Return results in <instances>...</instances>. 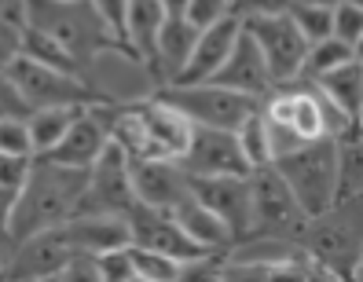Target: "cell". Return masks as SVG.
I'll list each match as a JSON object with an SVG mask.
<instances>
[{
    "label": "cell",
    "mask_w": 363,
    "mask_h": 282,
    "mask_svg": "<svg viewBox=\"0 0 363 282\" xmlns=\"http://www.w3.org/2000/svg\"><path fill=\"white\" fill-rule=\"evenodd\" d=\"M84 172L52 165L45 158H33L30 176H26L23 191L15 194L8 224H4L11 242H23V238H30V235H40L48 227H59V224L74 220L81 191H84Z\"/></svg>",
    "instance_id": "1"
},
{
    "label": "cell",
    "mask_w": 363,
    "mask_h": 282,
    "mask_svg": "<svg viewBox=\"0 0 363 282\" xmlns=\"http://www.w3.org/2000/svg\"><path fill=\"white\" fill-rule=\"evenodd\" d=\"M18 11H23V23L40 30L45 37H52L59 48H67L81 70L99 55V52H121L125 48L111 37L96 11L89 8V0H77V4H55V0H18Z\"/></svg>",
    "instance_id": "2"
},
{
    "label": "cell",
    "mask_w": 363,
    "mask_h": 282,
    "mask_svg": "<svg viewBox=\"0 0 363 282\" xmlns=\"http://www.w3.org/2000/svg\"><path fill=\"white\" fill-rule=\"evenodd\" d=\"M275 176L286 184V191L294 194V202L301 205V213L319 216L334 209V191H337V143L330 140H315V143H301L290 154L272 162Z\"/></svg>",
    "instance_id": "3"
},
{
    "label": "cell",
    "mask_w": 363,
    "mask_h": 282,
    "mask_svg": "<svg viewBox=\"0 0 363 282\" xmlns=\"http://www.w3.org/2000/svg\"><path fill=\"white\" fill-rule=\"evenodd\" d=\"M305 260L319 268H330L345 282H359V202L349 205H334L327 213H319L308 220L301 246Z\"/></svg>",
    "instance_id": "4"
},
{
    "label": "cell",
    "mask_w": 363,
    "mask_h": 282,
    "mask_svg": "<svg viewBox=\"0 0 363 282\" xmlns=\"http://www.w3.org/2000/svg\"><path fill=\"white\" fill-rule=\"evenodd\" d=\"M250 209H253V231L250 238H268V242H283V246H301L308 216L301 205L294 202V194L286 184L275 176V169H253L250 172Z\"/></svg>",
    "instance_id": "5"
},
{
    "label": "cell",
    "mask_w": 363,
    "mask_h": 282,
    "mask_svg": "<svg viewBox=\"0 0 363 282\" xmlns=\"http://www.w3.org/2000/svg\"><path fill=\"white\" fill-rule=\"evenodd\" d=\"M155 99L165 103L169 111H177L187 125L220 128V132H235L261 106L257 99L235 96L228 89H217V84H162Z\"/></svg>",
    "instance_id": "6"
},
{
    "label": "cell",
    "mask_w": 363,
    "mask_h": 282,
    "mask_svg": "<svg viewBox=\"0 0 363 282\" xmlns=\"http://www.w3.org/2000/svg\"><path fill=\"white\" fill-rule=\"evenodd\" d=\"M136 209L133 191V165L114 143L103 147V154L84 172V191L74 216H106V220H125Z\"/></svg>",
    "instance_id": "7"
},
{
    "label": "cell",
    "mask_w": 363,
    "mask_h": 282,
    "mask_svg": "<svg viewBox=\"0 0 363 282\" xmlns=\"http://www.w3.org/2000/svg\"><path fill=\"white\" fill-rule=\"evenodd\" d=\"M8 77L15 81V89L23 92V99L33 111H45V106H99V103H106L89 84V77L48 70V67H40V62H33L26 55H18L11 62Z\"/></svg>",
    "instance_id": "8"
},
{
    "label": "cell",
    "mask_w": 363,
    "mask_h": 282,
    "mask_svg": "<svg viewBox=\"0 0 363 282\" xmlns=\"http://www.w3.org/2000/svg\"><path fill=\"white\" fill-rule=\"evenodd\" d=\"M242 33L257 45L275 89L297 84V74H301L308 45H305V37L294 30L286 11L283 15H268V18H250V23H242Z\"/></svg>",
    "instance_id": "9"
},
{
    "label": "cell",
    "mask_w": 363,
    "mask_h": 282,
    "mask_svg": "<svg viewBox=\"0 0 363 282\" xmlns=\"http://www.w3.org/2000/svg\"><path fill=\"white\" fill-rule=\"evenodd\" d=\"M81 249L74 242V231H70V220L59 224V227H48L40 235H30L23 242L11 246V256L4 264V275L0 282H30V278H52L59 275V268L74 260Z\"/></svg>",
    "instance_id": "10"
},
{
    "label": "cell",
    "mask_w": 363,
    "mask_h": 282,
    "mask_svg": "<svg viewBox=\"0 0 363 282\" xmlns=\"http://www.w3.org/2000/svg\"><path fill=\"white\" fill-rule=\"evenodd\" d=\"M191 198L206 205L217 220L228 227L231 246H239L253 231V209H250V180L246 176H191Z\"/></svg>",
    "instance_id": "11"
},
{
    "label": "cell",
    "mask_w": 363,
    "mask_h": 282,
    "mask_svg": "<svg viewBox=\"0 0 363 282\" xmlns=\"http://www.w3.org/2000/svg\"><path fill=\"white\" fill-rule=\"evenodd\" d=\"M180 169L187 176H250V165L242 158L235 132H220V128H195L191 125L187 147L180 154Z\"/></svg>",
    "instance_id": "12"
},
{
    "label": "cell",
    "mask_w": 363,
    "mask_h": 282,
    "mask_svg": "<svg viewBox=\"0 0 363 282\" xmlns=\"http://www.w3.org/2000/svg\"><path fill=\"white\" fill-rule=\"evenodd\" d=\"M125 231H129V246L136 249H151V253H162L169 260H177V264H184V260H199V256H209L202 253L191 238L177 227V220L162 209H147L136 202V209L125 216Z\"/></svg>",
    "instance_id": "13"
},
{
    "label": "cell",
    "mask_w": 363,
    "mask_h": 282,
    "mask_svg": "<svg viewBox=\"0 0 363 282\" xmlns=\"http://www.w3.org/2000/svg\"><path fill=\"white\" fill-rule=\"evenodd\" d=\"M129 165H133V191L140 205L173 213L184 198H191V176L180 169V162L151 158V162H129Z\"/></svg>",
    "instance_id": "14"
},
{
    "label": "cell",
    "mask_w": 363,
    "mask_h": 282,
    "mask_svg": "<svg viewBox=\"0 0 363 282\" xmlns=\"http://www.w3.org/2000/svg\"><path fill=\"white\" fill-rule=\"evenodd\" d=\"M206 84H217V89H228L235 96H246V99H264L275 84H272V74L264 67V59L257 52V45L239 33V40H235V48L228 52V59L220 62V70L213 74Z\"/></svg>",
    "instance_id": "15"
},
{
    "label": "cell",
    "mask_w": 363,
    "mask_h": 282,
    "mask_svg": "<svg viewBox=\"0 0 363 282\" xmlns=\"http://www.w3.org/2000/svg\"><path fill=\"white\" fill-rule=\"evenodd\" d=\"M239 33H242V23H239V18H231V15L220 18V23H213V26H206V30H199V40H195V48H191L184 70L169 84H206L213 74L220 70V62L235 48Z\"/></svg>",
    "instance_id": "16"
},
{
    "label": "cell",
    "mask_w": 363,
    "mask_h": 282,
    "mask_svg": "<svg viewBox=\"0 0 363 282\" xmlns=\"http://www.w3.org/2000/svg\"><path fill=\"white\" fill-rule=\"evenodd\" d=\"M129 111H133V118L140 121L147 143H151V150H155V158L180 162L184 147H187V136H191V125H187L177 111H169L165 103H158L155 96L129 103Z\"/></svg>",
    "instance_id": "17"
},
{
    "label": "cell",
    "mask_w": 363,
    "mask_h": 282,
    "mask_svg": "<svg viewBox=\"0 0 363 282\" xmlns=\"http://www.w3.org/2000/svg\"><path fill=\"white\" fill-rule=\"evenodd\" d=\"M106 143H111V136H106V125L99 121L96 106H89V111H81L77 121L67 128V136H62V140L48 150V154H45V162L84 172V169H89V165L103 154Z\"/></svg>",
    "instance_id": "18"
},
{
    "label": "cell",
    "mask_w": 363,
    "mask_h": 282,
    "mask_svg": "<svg viewBox=\"0 0 363 282\" xmlns=\"http://www.w3.org/2000/svg\"><path fill=\"white\" fill-rule=\"evenodd\" d=\"M195 40H199V30L191 26L187 18H165L162 30H158L155 55H151V62H147V70H151L162 84H169L184 70V62H187L191 48H195Z\"/></svg>",
    "instance_id": "19"
},
{
    "label": "cell",
    "mask_w": 363,
    "mask_h": 282,
    "mask_svg": "<svg viewBox=\"0 0 363 282\" xmlns=\"http://www.w3.org/2000/svg\"><path fill=\"white\" fill-rule=\"evenodd\" d=\"M169 216H173L177 227H180V231H184L202 253H228V249H231V235H228V227H224L206 205H199L195 198H184Z\"/></svg>",
    "instance_id": "20"
},
{
    "label": "cell",
    "mask_w": 363,
    "mask_h": 282,
    "mask_svg": "<svg viewBox=\"0 0 363 282\" xmlns=\"http://www.w3.org/2000/svg\"><path fill=\"white\" fill-rule=\"evenodd\" d=\"M162 23H165V11H162L158 0H129V15H125V48H129V55L140 67L151 62Z\"/></svg>",
    "instance_id": "21"
},
{
    "label": "cell",
    "mask_w": 363,
    "mask_h": 282,
    "mask_svg": "<svg viewBox=\"0 0 363 282\" xmlns=\"http://www.w3.org/2000/svg\"><path fill=\"white\" fill-rule=\"evenodd\" d=\"M312 89L323 96L327 103H334L345 118L359 121L363 118V67H359V59L356 62H345V67H337L323 77H315L312 81Z\"/></svg>",
    "instance_id": "22"
},
{
    "label": "cell",
    "mask_w": 363,
    "mask_h": 282,
    "mask_svg": "<svg viewBox=\"0 0 363 282\" xmlns=\"http://www.w3.org/2000/svg\"><path fill=\"white\" fill-rule=\"evenodd\" d=\"M81 111L89 106H45V111H33L26 118V132H30V143H33V158H45L48 150L67 136V128L77 121Z\"/></svg>",
    "instance_id": "23"
},
{
    "label": "cell",
    "mask_w": 363,
    "mask_h": 282,
    "mask_svg": "<svg viewBox=\"0 0 363 282\" xmlns=\"http://www.w3.org/2000/svg\"><path fill=\"white\" fill-rule=\"evenodd\" d=\"M359 52L341 45V40L327 37V40H315V45H308L305 52V62H301V74H297V84H312L315 77H323L337 67H345V62H356Z\"/></svg>",
    "instance_id": "24"
},
{
    "label": "cell",
    "mask_w": 363,
    "mask_h": 282,
    "mask_svg": "<svg viewBox=\"0 0 363 282\" xmlns=\"http://www.w3.org/2000/svg\"><path fill=\"white\" fill-rule=\"evenodd\" d=\"M23 55H26V59H33V62H40V67H48V70L84 77L81 62H77L67 48H59L52 37H45L40 30H33V26H23Z\"/></svg>",
    "instance_id": "25"
},
{
    "label": "cell",
    "mask_w": 363,
    "mask_h": 282,
    "mask_svg": "<svg viewBox=\"0 0 363 282\" xmlns=\"http://www.w3.org/2000/svg\"><path fill=\"white\" fill-rule=\"evenodd\" d=\"M235 143H239V150H242V158H246L250 172L272 165V147H268V132H264L261 106H257V111H253L239 128H235Z\"/></svg>",
    "instance_id": "26"
},
{
    "label": "cell",
    "mask_w": 363,
    "mask_h": 282,
    "mask_svg": "<svg viewBox=\"0 0 363 282\" xmlns=\"http://www.w3.org/2000/svg\"><path fill=\"white\" fill-rule=\"evenodd\" d=\"M129 264H133V282H177V271H180L177 260L151 249H136V246H129Z\"/></svg>",
    "instance_id": "27"
},
{
    "label": "cell",
    "mask_w": 363,
    "mask_h": 282,
    "mask_svg": "<svg viewBox=\"0 0 363 282\" xmlns=\"http://www.w3.org/2000/svg\"><path fill=\"white\" fill-rule=\"evenodd\" d=\"M330 37L359 52V45H363V8L341 0V4L330 11Z\"/></svg>",
    "instance_id": "28"
},
{
    "label": "cell",
    "mask_w": 363,
    "mask_h": 282,
    "mask_svg": "<svg viewBox=\"0 0 363 282\" xmlns=\"http://www.w3.org/2000/svg\"><path fill=\"white\" fill-rule=\"evenodd\" d=\"M286 18L294 23V30L305 37V45H315V40H327L330 37V11H319V8H305V4H290Z\"/></svg>",
    "instance_id": "29"
},
{
    "label": "cell",
    "mask_w": 363,
    "mask_h": 282,
    "mask_svg": "<svg viewBox=\"0 0 363 282\" xmlns=\"http://www.w3.org/2000/svg\"><path fill=\"white\" fill-rule=\"evenodd\" d=\"M23 11L8 8L0 11V70H8L11 62L23 55Z\"/></svg>",
    "instance_id": "30"
},
{
    "label": "cell",
    "mask_w": 363,
    "mask_h": 282,
    "mask_svg": "<svg viewBox=\"0 0 363 282\" xmlns=\"http://www.w3.org/2000/svg\"><path fill=\"white\" fill-rule=\"evenodd\" d=\"M89 8L96 11L99 23L111 30V37L125 48V15H129V0H89ZM125 55H129V48H125Z\"/></svg>",
    "instance_id": "31"
},
{
    "label": "cell",
    "mask_w": 363,
    "mask_h": 282,
    "mask_svg": "<svg viewBox=\"0 0 363 282\" xmlns=\"http://www.w3.org/2000/svg\"><path fill=\"white\" fill-rule=\"evenodd\" d=\"M30 114H33V106L23 99V92L15 89L8 70H0V121H26Z\"/></svg>",
    "instance_id": "32"
},
{
    "label": "cell",
    "mask_w": 363,
    "mask_h": 282,
    "mask_svg": "<svg viewBox=\"0 0 363 282\" xmlns=\"http://www.w3.org/2000/svg\"><path fill=\"white\" fill-rule=\"evenodd\" d=\"M220 271H224V253H209L199 260H184L177 282H220Z\"/></svg>",
    "instance_id": "33"
},
{
    "label": "cell",
    "mask_w": 363,
    "mask_h": 282,
    "mask_svg": "<svg viewBox=\"0 0 363 282\" xmlns=\"http://www.w3.org/2000/svg\"><path fill=\"white\" fill-rule=\"evenodd\" d=\"M30 165H33V158H8V154H0V198L15 202V194L23 191V184L30 176Z\"/></svg>",
    "instance_id": "34"
},
{
    "label": "cell",
    "mask_w": 363,
    "mask_h": 282,
    "mask_svg": "<svg viewBox=\"0 0 363 282\" xmlns=\"http://www.w3.org/2000/svg\"><path fill=\"white\" fill-rule=\"evenodd\" d=\"M0 154L8 158H33V143L26 121H0Z\"/></svg>",
    "instance_id": "35"
},
{
    "label": "cell",
    "mask_w": 363,
    "mask_h": 282,
    "mask_svg": "<svg viewBox=\"0 0 363 282\" xmlns=\"http://www.w3.org/2000/svg\"><path fill=\"white\" fill-rule=\"evenodd\" d=\"M290 8V0H228V15L250 23V18H268V15H283Z\"/></svg>",
    "instance_id": "36"
},
{
    "label": "cell",
    "mask_w": 363,
    "mask_h": 282,
    "mask_svg": "<svg viewBox=\"0 0 363 282\" xmlns=\"http://www.w3.org/2000/svg\"><path fill=\"white\" fill-rule=\"evenodd\" d=\"M96 268L103 282H133V264H129V246L106 249L96 256Z\"/></svg>",
    "instance_id": "37"
},
{
    "label": "cell",
    "mask_w": 363,
    "mask_h": 282,
    "mask_svg": "<svg viewBox=\"0 0 363 282\" xmlns=\"http://www.w3.org/2000/svg\"><path fill=\"white\" fill-rule=\"evenodd\" d=\"M184 18L195 30H206L213 23H220V18H228V0H187Z\"/></svg>",
    "instance_id": "38"
},
{
    "label": "cell",
    "mask_w": 363,
    "mask_h": 282,
    "mask_svg": "<svg viewBox=\"0 0 363 282\" xmlns=\"http://www.w3.org/2000/svg\"><path fill=\"white\" fill-rule=\"evenodd\" d=\"M264 278H268V264H261V260H235V256H224L220 282H264Z\"/></svg>",
    "instance_id": "39"
},
{
    "label": "cell",
    "mask_w": 363,
    "mask_h": 282,
    "mask_svg": "<svg viewBox=\"0 0 363 282\" xmlns=\"http://www.w3.org/2000/svg\"><path fill=\"white\" fill-rule=\"evenodd\" d=\"M55 282H103L99 278V268H96V256L92 253H77L74 260L59 268Z\"/></svg>",
    "instance_id": "40"
},
{
    "label": "cell",
    "mask_w": 363,
    "mask_h": 282,
    "mask_svg": "<svg viewBox=\"0 0 363 282\" xmlns=\"http://www.w3.org/2000/svg\"><path fill=\"white\" fill-rule=\"evenodd\" d=\"M305 253L297 249V253H290V256H283V260H275V264H268V278L264 282H305Z\"/></svg>",
    "instance_id": "41"
},
{
    "label": "cell",
    "mask_w": 363,
    "mask_h": 282,
    "mask_svg": "<svg viewBox=\"0 0 363 282\" xmlns=\"http://www.w3.org/2000/svg\"><path fill=\"white\" fill-rule=\"evenodd\" d=\"M305 282H345V278L334 275L330 268H319V264H312V260H308V264H305Z\"/></svg>",
    "instance_id": "42"
},
{
    "label": "cell",
    "mask_w": 363,
    "mask_h": 282,
    "mask_svg": "<svg viewBox=\"0 0 363 282\" xmlns=\"http://www.w3.org/2000/svg\"><path fill=\"white\" fill-rule=\"evenodd\" d=\"M158 4H162L165 18H184V11H187V0H158Z\"/></svg>",
    "instance_id": "43"
},
{
    "label": "cell",
    "mask_w": 363,
    "mask_h": 282,
    "mask_svg": "<svg viewBox=\"0 0 363 282\" xmlns=\"http://www.w3.org/2000/svg\"><path fill=\"white\" fill-rule=\"evenodd\" d=\"M290 4H305V8H319V11H334L341 0H290Z\"/></svg>",
    "instance_id": "44"
},
{
    "label": "cell",
    "mask_w": 363,
    "mask_h": 282,
    "mask_svg": "<svg viewBox=\"0 0 363 282\" xmlns=\"http://www.w3.org/2000/svg\"><path fill=\"white\" fill-rule=\"evenodd\" d=\"M8 8H18V0H0V11H8Z\"/></svg>",
    "instance_id": "45"
},
{
    "label": "cell",
    "mask_w": 363,
    "mask_h": 282,
    "mask_svg": "<svg viewBox=\"0 0 363 282\" xmlns=\"http://www.w3.org/2000/svg\"><path fill=\"white\" fill-rule=\"evenodd\" d=\"M55 4H77V0H55Z\"/></svg>",
    "instance_id": "46"
}]
</instances>
